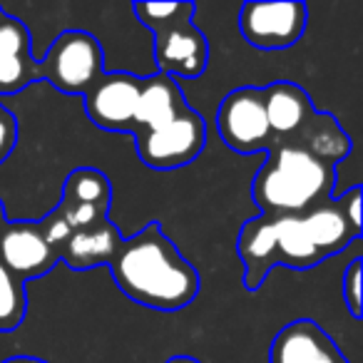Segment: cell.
<instances>
[{"mask_svg": "<svg viewBox=\"0 0 363 363\" xmlns=\"http://www.w3.org/2000/svg\"><path fill=\"white\" fill-rule=\"evenodd\" d=\"M361 232L348 224L338 197L296 217H259L239 229L237 254L244 267V289L257 291L264 286L274 267L313 269L351 247Z\"/></svg>", "mask_w": 363, "mask_h": 363, "instance_id": "6da1fadb", "label": "cell"}, {"mask_svg": "<svg viewBox=\"0 0 363 363\" xmlns=\"http://www.w3.org/2000/svg\"><path fill=\"white\" fill-rule=\"evenodd\" d=\"M115 284L135 303L155 311H179L199 294V274L182 257L157 222L125 239L110 264Z\"/></svg>", "mask_w": 363, "mask_h": 363, "instance_id": "7a4b0ae2", "label": "cell"}, {"mask_svg": "<svg viewBox=\"0 0 363 363\" xmlns=\"http://www.w3.org/2000/svg\"><path fill=\"white\" fill-rule=\"evenodd\" d=\"M336 167L298 147L274 142L252 182V199L269 217H296L333 197Z\"/></svg>", "mask_w": 363, "mask_h": 363, "instance_id": "3957f363", "label": "cell"}, {"mask_svg": "<svg viewBox=\"0 0 363 363\" xmlns=\"http://www.w3.org/2000/svg\"><path fill=\"white\" fill-rule=\"evenodd\" d=\"M137 21L155 35L157 72L194 80L209 65V43L194 26V3H135Z\"/></svg>", "mask_w": 363, "mask_h": 363, "instance_id": "277c9868", "label": "cell"}, {"mask_svg": "<svg viewBox=\"0 0 363 363\" xmlns=\"http://www.w3.org/2000/svg\"><path fill=\"white\" fill-rule=\"evenodd\" d=\"M105 72V52L95 35L65 30L52 40L40 60V77L65 95H85Z\"/></svg>", "mask_w": 363, "mask_h": 363, "instance_id": "5b68a950", "label": "cell"}, {"mask_svg": "<svg viewBox=\"0 0 363 363\" xmlns=\"http://www.w3.org/2000/svg\"><path fill=\"white\" fill-rule=\"evenodd\" d=\"M137 157L145 167L169 172L187 167L207 147V125L197 110L187 107L174 120L135 135Z\"/></svg>", "mask_w": 363, "mask_h": 363, "instance_id": "8992f818", "label": "cell"}, {"mask_svg": "<svg viewBox=\"0 0 363 363\" xmlns=\"http://www.w3.org/2000/svg\"><path fill=\"white\" fill-rule=\"evenodd\" d=\"M217 132L229 150L239 155L269 152L274 145L264 112L262 87H237L217 107Z\"/></svg>", "mask_w": 363, "mask_h": 363, "instance_id": "52a82bcc", "label": "cell"}, {"mask_svg": "<svg viewBox=\"0 0 363 363\" xmlns=\"http://www.w3.org/2000/svg\"><path fill=\"white\" fill-rule=\"evenodd\" d=\"M308 8L296 0L244 3L239 8V33L257 50H286L306 33Z\"/></svg>", "mask_w": 363, "mask_h": 363, "instance_id": "ba28073f", "label": "cell"}, {"mask_svg": "<svg viewBox=\"0 0 363 363\" xmlns=\"http://www.w3.org/2000/svg\"><path fill=\"white\" fill-rule=\"evenodd\" d=\"M142 92V77L132 72H102L95 85L82 95L92 125L107 132H132L137 102Z\"/></svg>", "mask_w": 363, "mask_h": 363, "instance_id": "9c48e42d", "label": "cell"}, {"mask_svg": "<svg viewBox=\"0 0 363 363\" xmlns=\"http://www.w3.org/2000/svg\"><path fill=\"white\" fill-rule=\"evenodd\" d=\"M60 262L38 222H6L0 229V264L18 279L33 281Z\"/></svg>", "mask_w": 363, "mask_h": 363, "instance_id": "30bf717a", "label": "cell"}, {"mask_svg": "<svg viewBox=\"0 0 363 363\" xmlns=\"http://www.w3.org/2000/svg\"><path fill=\"white\" fill-rule=\"evenodd\" d=\"M40 80V60L30 50V30L0 8V97L18 95Z\"/></svg>", "mask_w": 363, "mask_h": 363, "instance_id": "8fae6325", "label": "cell"}, {"mask_svg": "<svg viewBox=\"0 0 363 363\" xmlns=\"http://www.w3.org/2000/svg\"><path fill=\"white\" fill-rule=\"evenodd\" d=\"M269 363H348V358L316 321L298 318L274 336Z\"/></svg>", "mask_w": 363, "mask_h": 363, "instance_id": "7c38bea8", "label": "cell"}, {"mask_svg": "<svg viewBox=\"0 0 363 363\" xmlns=\"http://www.w3.org/2000/svg\"><path fill=\"white\" fill-rule=\"evenodd\" d=\"M125 237L120 234V229L105 219V222L95 224L90 229L82 232H72L67 237V242L60 247L57 257L60 262H65L75 272H87L95 267H110L115 254L120 252Z\"/></svg>", "mask_w": 363, "mask_h": 363, "instance_id": "4fadbf2b", "label": "cell"}, {"mask_svg": "<svg viewBox=\"0 0 363 363\" xmlns=\"http://www.w3.org/2000/svg\"><path fill=\"white\" fill-rule=\"evenodd\" d=\"M262 95L274 142L289 140L316 112L308 92L294 82H274L269 87H262Z\"/></svg>", "mask_w": 363, "mask_h": 363, "instance_id": "5bb4252c", "label": "cell"}, {"mask_svg": "<svg viewBox=\"0 0 363 363\" xmlns=\"http://www.w3.org/2000/svg\"><path fill=\"white\" fill-rule=\"evenodd\" d=\"M189 105L184 100V95H182L177 80L162 75V72H155L152 77H142V92H140V102H137L135 125H132L130 135L135 137L137 132L164 125V122L174 120Z\"/></svg>", "mask_w": 363, "mask_h": 363, "instance_id": "9a60e30c", "label": "cell"}, {"mask_svg": "<svg viewBox=\"0 0 363 363\" xmlns=\"http://www.w3.org/2000/svg\"><path fill=\"white\" fill-rule=\"evenodd\" d=\"M284 145L298 147L333 167L351 155V137L328 112H313L289 140H284Z\"/></svg>", "mask_w": 363, "mask_h": 363, "instance_id": "2e32d148", "label": "cell"}, {"mask_svg": "<svg viewBox=\"0 0 363 363\" xmlns=\"http://www.w3.org/2000/svg\"><path fill=\"white\" fill-rule=\"evenodd\" d=\"M65 204H95L107 207L112 204V184L105 172L95 167H77L67 174L62 184V199Z\"/></svg>", "mask_w": 363, "mask_h": 363, "instance_id": "e0dca14e", "label": "cell"}, {"mask_svg": "<svg viewBox=\"0 0 363 363\" xmlns=\"http://www.w3.org/2000/svg\"><path fill=\"white\" fill-rule=\"evenodd\" d=\"M28 311L26 284L18 281L3 264H0V331H13L23 323Z\"/></svg>", "mask_w": 363, "mask_h": 363, "instance_id": "ac0fdd59", "label": "cell"}, {"mask_svg": "<svg viewBox=\"0 0 363 363\" xmlns=\"http://www.w3.org/2000/svg\"><path fill=\"white\" fill-rule=\"evenodd\" d=\"M57 212L62 214L65 224L70 227V232H82V229H90L95 224L105 222L110 209L107 207H95V204H57Z\"/></svg>", "mask_w": 363, "mask_h": 363, "instance_id": "d6986e66", "label": "cell"}, {"mask_svg": "<svg viewBox=\"0 0 363 363\" xmlns=\"http://www.w3.org/2000/svg\"><path fill=\"white\" fill-rule=\"evenodd\" d=\"M361 279H363V262L361 257L351 259V264L343 272V301H346V308L351 313V318L361 321L363 316V298H361Z\"/></svg>", "mask_w": 363, "mask_h": 363, "instance_id": "ffe728a7", "label": "cell"}, {"mask_svg": "<svg viewBox=\"0 0 363 363\" xmlns=\"http://www.w3.org/2000/svg\"><path fill=\"white\" fill-rule=\"evenodd\" d=\"M18 145V120L3 102H0V164L13 155Z\"/></svg>", "mask_w": 363, "mask_h": 363, "instance_id": "44dd1931", "label": "cell"}, {"mask_svg": "<svg viewBox=\"0 0 363 363\" xmlns=\"http://www.w3.org/2000/svg\"><path fill=\"white\" fill-rule=\"evenodd\" d=\"M361 197H363V189L358 187V184L338 197V202H341V209H343V214H346L348 224H351L356 232H363V227H361Z\"/></svg>", "mask_w": 363, "mask_h": 363, "instance_id": "7402d4cb", "label": "cell"}, {"mask_svg": "<svg viewBox=\"0 0 363 363\" xmlns=\"http://www.w3.org/2000/svg\"><path fill=\"white\" fill-rule=\"evenodd\" d=\"M3 363H48V361L35 358V356H11V358H6Z\"/></svg>", "mask_w": 363, "mask_h": 363, "instance_id": "603a6c76", "label": "cell"}, {"mask_svg": "<svg viewBox=\"0 0 363 363\" xmlns=\"http://www.w3.org/2000/svg\"><path fill=\"white\" fill-rule=\"evenodd\" d=\"M8 222V214H6V207H3V202H0V229H3V224Z\"/></svg>", "mask_w": 363, "mask_h": 363, "instance_id": "cb8c5ba5", "label": "cell"}]
</instances>
